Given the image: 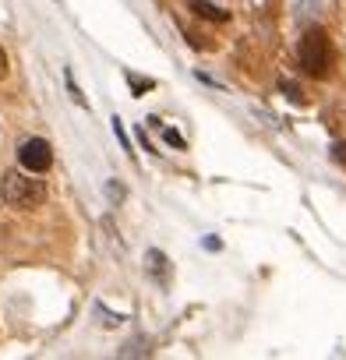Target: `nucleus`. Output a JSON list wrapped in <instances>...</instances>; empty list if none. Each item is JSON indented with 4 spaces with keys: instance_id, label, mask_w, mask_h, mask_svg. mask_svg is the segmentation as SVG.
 Returning a JSON list of instances; mask_svg holds the SVG:
<instances>
[{
    "instance_id": "f03ea898",
    "label": "nucleus",
    "mask_w": 346,
    "mask_h": 360,
    "mask_svg": "<svg viewBox=\"0 0 346 360\" xmlns=\"http://www.w3.org/2000/svg\"><path fill=\"white\" fill-rule=\"evenodd\" d=\"M297 57H300V68H304L307 75H314V78L328 75V64H332V46H328V36H325L321 29H311V32L300 39Z\"/></svg>"
},
{
    "instance_id": "6e6552de",
    "label": "nucleus",
    "mask_w": 346,
    "mask_h": 360,
    "mask_svg": "<svg viewBox=\"0 0 346 360\" xmlns=\"http://www.w3.org/2000/svg\"><path fill=\"white\" fill-rule=\"evenodd\" d=\"M8 75V53H4V46H0V78Z\"/></svg>"
},
{
    "instance_id": "423d86ee",
    "label": "nucleus",
    "mask_w": 346,
    "mask_h": 360,
    "mask_svg": "<svg viewBox=\"0 0 346 360\" xmlns=\"http://www.w3.org/2000/svg\"><path fill=\"white\" fill-rule=\"evenodd\" d=\"M148 124H152V127H155V131H162V138H166V141H169V145H177V148H184V138H181V134H177V131H166V127H162V124H159V120H155V117H152V120H148Z\"/></svg>"
},
{
    "instance_id": "39448f33",
    "label": "nucleus",
    "mask_w": 346,
    "mask_h": 360,
    "mask_svg": "<svg viewBox=\"0 0 346 360\" xmlns=\"http://www.w3.org/2000/svg\"><path fill=\"white\" fill-rule=\"evenodd\" d=\"M145 262H148V269H152V276H155V279H166V269H162V265H166V258H162L159 251H148V255H145Z\"/></svg>"
},
{
    "instance_id": "f257e3e1",
    "label": "nucleus",
    "mask_w": 346,
    "mask_h": 360,
    "mask_svg": "<svg viewBox=\"0 0 346 360\" xmlns=\"http://www.w3.org/2000/svg\"><path fill=\"white\" fill-rule=\"evenodd\" d=\"M39 173L29 169H11L0 176V198L11 209H32L43 202V180H36Z\"/></svg>"
},
{
    "instance_id": "7ed1b4c3",
    "label": "nucleus",
    "mask_w": 346,
    "mask_h": 360,
    "mask_svg": "<svg viewBox=\"0 0 346 360\" xmlns=\"http://www.w3.org/2000/svg\"><path fill=\"white\" fill-rule=\"evenodd\" d=\"M18 166L29 173H46L53 166V148L46 138H25L18 145Z\"/></svg>"
},
{
    "instance_id": "20e7f679",
    "label": "nucleus",
    "mask_w": 346,
    "mask_h": 360,
    "mask_svg": "<svg viewBox=\"0 0 346 360\" xmlns=\"http://www.w3.org/2000/svg\"><path fill=\"white\" fill-rule=\"evenodd\" d=\"M191 8H195V15H202V18H212V22H226V18H230L226 11H219V8H212V4H202V0H195Z\"/></svg>"
},
{
    "instance_id": "0eeeda50",
    "label": "nucleus",
    "mask_w": 346,
    "mask_h": 360,
    "mask_svg": "<svg viewBox=\"0 0 346 360\" xmlns=\"http://www.w3.org/2000/svg\"><path fill=\"white\" fill-rule=\"evenodd\" d=\"M113 134H117V138L124 141V152H131V141H127V134H124V124H120L117 117H113Z\"/></svg>"
}]
</instances>
